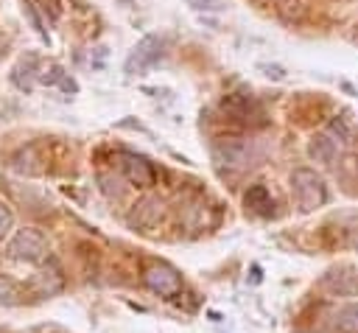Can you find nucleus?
Instances as JSON below:
<instances>
[{
  "instance_id": "nucleus-1",
  "label": "nucleus",
  "mask_w": 358,
  "mask_h": 333,
  "mask_svg": "<svg viewBox=\"0 0 358 333\" xmlns=\"http://www.w3.org/2000/svg\"><path fill=\"white\" fill-rule=\"evenodd\" d=\"M291 190H294V199H296L302 213H310V210H316L327 201L324 179L310 168H296L291 173Z\"/></svg>"
},
{
  "instance_id": "nucleus-2",
  "label": "nucleus",
  "mask_w": 358,
  "mask_h": 333,
  "mask_svg": "<svg viewBox=\"0 0 358 333\" xmlns=\"http://www.w3.org/2000/svg\"><path fill=\"white\" fill-rule=\"evenodd\" d=\"M8 255H11L14 260H22V263H42V260L48 257V241H45V235H42L39 229L25 227V229H20V232L11 238Z\"/></svg>"
},
{
  "instance_id": "nucleus-3",
  "label": "nucleus",
  "mask_w": 358,
  "mask_h": 333,
  "mask_svg": "<svg viewBox=\"0 0 358 333\" xmlns=\"http://www.w3.org/2000/svg\"><path fill=\"white\" fill-rule=\"evenodd\" d=\"M159 56H162V39L154 36V34H148V36H143V39L131 48V53L126 56L123 70H126V76H140V73H145L148 67H154V64L159 62Z\"/></svg>"
},
{
  "instance_id": "nucleus-4",
  "label": "nucleus",
  "mask_w": 358,
  "mask_h": 333,
  "mask_svg": "<svg viewBox=\"0 0 358 333\" xmlns=\"http://www.w3.org/2000/svg\"><path fill=\"white\" fill-rule=\"evenodd\" d=\"M143 280H145V285H148L154 294H159V297H176V294L182 291V277H179V271H176L173 266H168V263H154V266H148L145 274H143Z\"/></svg>"
},
{
  "instance_id": "nucleus-5",
  "label": "nucleus",
  "mask_w": 358,
  "mask_h": 333,
  "mask_svg": "<svg viewBox=\"0 0 358 333\" xmlns=\"http://www.w3.org/2000/svg\"><path fill=\"white\" fill-rule=\"evenodd\" d=\"M120 160H123L120 168H123V173H126V179L131 185H137V187H151L154 185L157 176H154V168H151L148 160H143L137 154H123Z\"/></svg>"
},
{
  "instance_id": "nucleus-6",
  "label": "nucleus",
  "mask_w": 358,
  "mask_h": 333,
  "mask_svg": "<svg viewBox=\"0 0 358 333\" xmlns=\"http://www.w3.org/2000/svg\"><path fill=\"white\" fill-rule=\"evenodd\" d=\"M159 213H162L159 199L145 196V199H140V201L134 204V210L129 213V224L137 227V229H151V227L159 221Z\"/></svg>"
},
{
  "instance_id": "nucleus-7",
  "label": "nucleus",
  "mask_w": 358,
  "mask_h": 333,
  "mask_svg": "<svg viewBox=\"0 0 358 333\" xmlns=\"http://www.w3.org/2000/svg\"><path fill=\"white\" fill-rule=\"evenodd\" d=\"M31 288H34L39 297H50V294L62 291V274H59V269H42L39 274H34Z\"/></svg>"
},
{
  "instance_id": "nucleus-8",
  "label": "nucleus",
  "mask_w": 358,
  "mask_h": 333,
  "mask_svg": "<svg viewBox=\"0 0 358 333\" xmlns=\"http://www.w3.org/2000/svg\"><path fill=\"white\" fill-rule=\"evenodd\" d=\"M310 157L313 160H319V162H333V157H336V143L330 140V137H324V134H319V137H313V143H310Z\"/></svg>"
},
{
  "instance_id": "nucleus-9",
  "label": "nucleus",
  "mask_w": 358,
  "mask_h": 333,
  "mask_svg": "<svg viewBox=\"0 0 358 333\" xmlns=\"http://www.w3.org/2000/svg\"><path fill=\"white\" fill-rule=\"evenodd\" d=\"M336 325L347 333H358V302H350L344 308H338L336 313Z\"/></svg>"
},
{
  "instance_id": "nucleus-10",
  "label": "nucleus",
  "mask_w": 358,
  "mask_h": 333,
  "mask_svg": "<svg viewBox=\"0 0 358 333\" xmlns=\"http://www.w3.org/2000/svg\"><path fill=\"white\" fill-rule=\"evenodd\" d=\"M246 207H252V210H257V213H268V207H271L268 190H266L263 185L249 187V193H246Z\"/></svg>"
},
{
  "instance_id": "nucleus-11",
  "label": "nucleus",
  "mask_w": 358,
  "mask_h": 333,
  "mask_svg": "<svg viewBox=\"0 0 358 333\" xmlns=\"http://www.w3.org/2000/svg\"><path fill=\"white\" fill-rule=\"evenodd\" d=\"M17 299H20V288H17V283L0 274V305H14Z\"/></svg>"
},
{
  "instance_id": "nucleus-12",
  "label": "nucleus",
  "mask_w": 358,
  "mask_h": 333,
  "mask_svg": "<svg viewBox=\"0 0 358 333\" xmlns=\"http://www.w3.org/2000/svg\"><path fill=\"white\" fill-rule=\"evenodd\" d=\"M11 221H14L11 210H8V207H6L3 201H0V238H3V235H6L8 229H11Z\"/></svg>"
},
{
  "instance_id": "nucleus-13",
  "label": "nucleus",
  "mask_w": 358,
  "mask_h": 333,
  "mask_svg": "<svg viewBox=\"0 0 358 333\" xmlns=\"http://www.w3.org/2000/svg\"><path fill=\"white\" fill-rule=\"evenodd\" d=\"M193 8H221L224 3L221 0H190Z\"/></svg>"
}]
</instances>
